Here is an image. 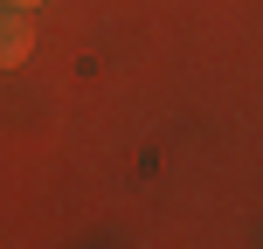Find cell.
<instances>
[{
    "mask_svg": "<svg viewBox=\"0 0 263 249\" xmlns=\"http://www.w3.org/2000/svg\"><path fill=\"white\" fill-rule=\"evenodd\" d=\"M35 49V28H28V7H7L0 0V69H14L21 55Z\"/></svg>",
    "mask_w": 263,
    "mask_h": 249,
    "instance_id": "cell-1",
    "label": "cell"
},
{
    "mask_svg": "<svg viewBox=\"0 0 263 249\" xmlns=\"http://www.w3.org/2000/svg\"><path fill=\"white\" fill-rule=\"evenodd\" d=\"M7 7H35V0H7Z\"/></svg>",
    "mask_w": 263,
    "mask_h": 249,
    "instance_id": "cell-2",
    "label": "cell"
}]
</instances>
